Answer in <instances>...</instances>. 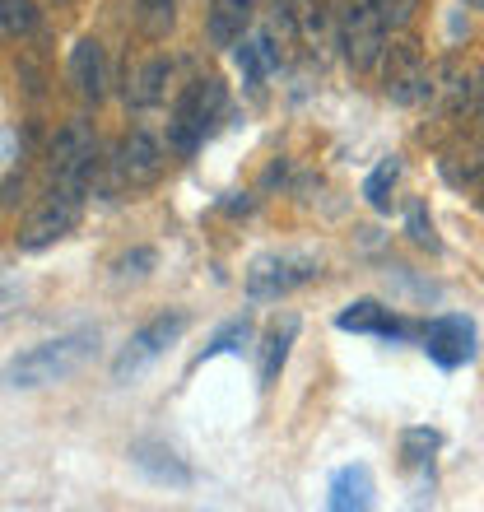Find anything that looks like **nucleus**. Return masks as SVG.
<instances>
[{"instance_id": "nucleus-1", "label": "nucleus", "mask_w": 484, "mask_h": 512, "mask_svg": "<svg viewBox=\"0 0 484 512\" xmlns=\"http://www.w3.org/2000/svg\"><path fill=\"white\" fill-rule=\"evenodd\" d=\"M52 191L84 201V191L94 187L98 177V135L89 122H66L52 140Z\"/></svg>"}, {"instance_id": "nucleus-2", "label": "nucleus", "mask_w": 484, "mask_h": 512, "mask_svg": "<svg viewBox=\"0 0 484 512\" xmlns=\"http://www.w3.org/2000/svg\"><path fill=\"white\" fill-rule=\"evenodd\" d=\"M98 345V331H70V336H56V340H42L38 350H28L24 359H14L10 368V387H47V382H61L70 378L75 368L94 354Z\"/></svg>"}, {"instance_id": "nucleus-3", "label": "nucleus", "mask_w": 484, "mask_h": 512, "mask_svg": "<svg viewBox=\"0 0 484 512\" xmlns=\"http://www.w3.org/2000/svg\"><path fill=\"white\" fill-rule=\"evenodd\" d=\"M382 89H387L391 103L401 108H419L429 103V89H433V66L424 61L415 38H396L382 52Z\"/></svg>"}, {"instance_id": "nucleus-4", "label": "nucleus", "mask_w": 484, "mask_h": 512, "mask_svg": "<svg viewBox=\"0 0 484 512\" xmlns=\"http://www.w3.org/2000/svg\"><path fill=\"white\" fill-rule=\"evenodd\" d=\"M219 112H224V84H219V80L187 84V94L177 98L173 126H168V145H173L177 154H191V149L201 145L205 126L215 122Z\"/></svg>"}, {"instance_id": "nucleus-5", "label": "nucleus", "mask_w": 484, "mask_h": 512, "mask_svg": "<svg viewBox=\"0 0 484 512\" xmlns=\"http://www.w3.org/2000/svg\"><path fill=\"white\" fill-rule=\"evenodd\" d=\"M187 331V312H163V317H154L149 326H140L131 340H126V350L117 354V364H112V378L117 382H126V378H135L145 364H154L168 345H173L177 336Z\"/></svg>"}, {"instance_id": "nucleus-6", "label": "nucleus", "mask_w": 484, "mask_h": 512, "mask_svg": "<svg viewBox=\"0 0 484 512\" xmlns=\"http://www.w3.org/2000/svg\"><path fill=\"white\" fill-rule=\"evenodd\" d=\"M340 47H345V61L354 70H373L382 66V52H387V28L363 0L345 5V19H340Z\"/></svg>"}, {"instance_id": "nucleus-7", "label": "nucleus", "mask_w": 484, "mask_h": 512, "mask_svg": "<svg viewBox=\"0 0 484 512\" xmlns=\"http://www.w3.org/2000/svg\"><path fill=\"white\" fill-rule=\"evenodd\" d=\"M419 340H424V354L443 368H457L475 354V326L466 322V317H433V322L419 331Z\"/></svg>"}, {"instance_id": "nucleus-8", "label": "nucleus", "mask_w": 484, "mask_h": 512, "mask_svg": "<svg viewBox=\"0 0 484 512\" xmlns=\"http://www.w3.org/2000/svg\"><path fill=\"white\" fill-rule=\"evenodd\" d=\"M75 224H80V201H70V196H56L52 191V201L42 205L38 215H28V224L19 229V247H24V252H42V247L61 243Z\"/></svg>"}, {"instance_id": "nucleus-9", "label": "nucleus", "mask_w": 484, "mask_h": 512, "mask_svg": "<svg viewBox=\"0 0 484 512\" xmlns=\"http://www.w3.org/2000/svg\"><path fill=\"white\" fill-rule=\"evenodd\" d=\"M112 168H117V182H126V187H149L163 173V145L149 131H131L117 145Z\"/></svg>"}, {"instance_id": "nucleus-10", "label": "nucleus", "mask_w": 484, "mask_h": 512, "mask_svg": "<svg viewBox=\"0 0 484 512\" xmlns=\"http://www.w3.org/2000/svg\"><path fill=\"white\" fill-rule=\"evenodd\" d=\"M317 275L308 256H266V261H256V270L247 275V294L252 298H280L298 284H308Z\"/></svg>"}, {"instance_id": "nucleus-11", "label": "nucleus", "mask_w": 484, "mask_h": 512, "mask_svg": "<svg viewBox=\"0 0 484 512\" xmlns=\"http://www.w3.org/2000/svg\"><path fill=\"white\" fill-rule=\"evenodd\" d=\"M70 84H75V94L98 103V98L108 94V56H103V42L94 38H80L75 42V52H70Z\"/></svg>"}, {"instance_id": "nucleus-12", "label": "nucleus", "mask_w": 484, "mask_h": 512, "mask_svg": "<svg viewBox=\"0 0 484 512\" xmlns=\"http://www.w3.org/2000/svg\"><path fill=\"white\" fill-rule=\"evenodd\" d=\"M168 80H173V61L154 56V61H145V66L131 75L126 103H131V108H159L163 98H168Z\"/></svg>"}, {"instance_id": "nucleus-13", "label": "nucleus", "mask_w": 484, "mask_h": 512, "mask_svg": "<svg viewBox=\"0 0 484 512\" xmlns=\"http://www.w3.org/2000/svg\"><path fill=\"white\" fill-rule=\"evenodd\" d=\"M247 24H252V0H215L205 28H210V42H215V47H233V42H242Z\"/></svg>"}, {"instance_id": "nucleus-14", "label": "nucleus", "mask_w": 484, "mask_h": 512, "mask_svg": "<svg viewBox=\"0 0 484 512\" xmlns=\"http://www.w3.org/2000/svg\"><path fill=\"white\" fill-rule=\"evenodd\" d=\"M340 331H373V336H401V322L396 317H387V308L382 303H373V298H359V303H350V308L336 317Z\"/></svg>"}, {"instance_id": "nucleus-15", "label": "nucleus", "mask_w": 484, "mask_h": 512, "mask_svg": "<svg viewBox=\"0 0 484 512\" xmlns=\"http://www.w3.org/2000/svg\"><path fill=\"white\" fill-rule=\"evenodd\" d=\"M443 177L452 182V187H480L484 182V140H471V145H461V149H452L443 163Z\"/></svg>"}, {"instance_id": "nucleus-16", "label": "nucleus", "mask_w": 484, "mask_h": 512, "mask_svg": "<svg viewBox=\"0 0 484 512\" xmlns=\"http://www.w3.org/2000/svg\"><path fill=\"white\" fill-rule=\"evenodd\" d=\"M131 457H135V466H140V471H149L154 480H163V485H187V480H191L187 466H182V461H177L168 447H159V443H135Z\"/></svg>"}, {"instance_id": "nucleus-17", "label": "nucleus", "mask_w": 484, "mask_h": 512, "mask_svg": "<svg viewBox=\"0 0 484 512\" xmlns=\"http://www.w3.org/2000/svg\"><path fill=\"white\" fill-rule=\"evenodd\" d=\"M294 336H298V322H294V317H284L280 326H270L266 345H261V387H270V382L280 378V368H284V359H289V345H294Z\"/></svg>"}, {"instance_id": "nucleus-18", "label": "nucleus", "mask_w": 484, "mask_h": 512, "mask_svg": "<svg viewBox=\"0 0 484 512\" xmlns=\"http://www.w3.org/2000/svg\"><path fill=\"white\" fill-rule=\"evenodd\" d=\"M373 503V480H368V471H340L336 485H331V508L345 512V508H368Z\"/></svg>"}, {"instance_id": "nucleus-19", "label": "nucleus", "mask_w": 484, "mask_h": 512, "mask_svg": "<svg viewBox=\"0 0 484 512\" xmlns=\"http://www.w3.org/2000/svg\"><path fill=\"white\" fill-rule=\"evenodd\" d=\"M38 28V0H0V42H19Z\"/></svg>"}, {"instance_id": "nucleus-20", "label": "nucleus", "mask_w": 484, "mask_h": 512, "mask_svg": "<svg viewBox=\"0 0 484 512\" xmlns=\"http://www.w3.org/2000/svg\"><path fill=\"white\" fill-rule=\"evenodd\" d=\"M396 177H401V159H382L373 168V177L363 182V196H368L373 210H387L391 205V187H396Z\"/></svg>"}, {"instance_id": "nucleus-21", "label": "nucleus", "mask_w": 484, "mask_h": 512, "mask_svg": "<svg viewBox=\"0 0 484 512\" xmlns=\"http://www.w3.org/2000/svg\"><path fill=\"white\" fill-rule=\"evenodd\" d=\"M363 5L382 19V28H387V33H391V28H405L410 19H415V10H419V0H363Z\"/></svg>"}, {"instance_id": "nucleus-22", "label": "nucleus", "mask_w": 484, "mask_h": 512, "mask_svg": "<svg viewBox=\"0 0 484 512\" xmlns=\"http://www.w3.org/2000/svg\"><path fill=\"white\" fill-rule=\"evenodd\" d=\"M140 5V24L149 38H163L173 28V0H135Z\"/></svg>"}, {"instance_id": "nucleus-23", "label": "nucleus", "mask_w": 484, "mask_h": 512, "mask_svg": "<svg viewBox=\"0 0 484 512\" xmlns=\"http://www.w3.org/2000/svg\"><path fill=\"white\" fill-rule=\"evenodd\" d=\"M401 447H405V461H410V466H419V461H429L433 452L443 447V433H438V429H410Z\"/></svg>"}, {"instance_id": "nucleus-24", "label": "nucleus", "mask_w": 484, "mask_h": 512, "mask_svg": "<svg viewBox=\"0 0 484 512\" xmlns=\"http://www.w3.org/2000/svg\"><path fill=\"white\" fill-rule=\"evenodd\" d=\"M405 233H410L419 247H438V238H433V219H429V210H424V201H410V210H405Z\"/></svg>"}, {"instance_id": "nucleus-25", "label": "nucleus", "mask_w": 484, "mask_h": 512, "mask_svg": "<svg viewBox=\"0 0 484 512\" xmlns=\"http://www.w3.org/2000/svg\"><path fill=\"white\" fill-rule=\"evenodd\" d=\"M242 340H247V322H233V326H224L210 345H205V359H215V354H229V350H238Z\"/></svg>"}, {"instance_id": "nucleus-26", "label": "nucleus", "mask_w": 484, "mask_h": 512, "mask_svg": "<svg viewBox=\"0 0 484 512\" xmlns=\"http://www.w3.org/2000/svg\"><path fill=\"white\" fill-rule=\"evenodd\" d=\"M149 266H154V252H149V247H140V252L121 256V261H117V275H145Z\"/></svg>"}, {"instance_id": "nucleus-27", "label": "nucleus", "mask_w": 484, "mask_h": 512, "mask_svg": "<svg viewBox=\"0 0 484 512\" xmlns=\"http://www.w3.org/2000/svg\"><path fill=\"white\" fill-rule=\"evenodd\" d=\"M461 5H466V10H484V0H461Z\"/></svg>"}, {"instance_id": "nucleus-28", "label": "nucleus", "mask_w": 484, "mask_h": 512, "mask_svg": "<svg viewBox=\"0 0 484 512\" xmlns=\"http://www.w3.org/2000/svg\"><path fill=\"white\" fill-rule=\"evenodd\" d=\"M5 312H10V308H5V303H0V322H5Z\"/></svg>"}, {"instance_id": "nucleus-29", "label": "nucleus", "mask_w": 484, "mask_h": 512, "mask_svg": "<svg viewBox=\"0 0 484 512\" xmlns=\"http://www.w3.org/2000/svg\"><path fill=\"white\" fill-rule=\"evenodd\" d=\"M480 205H484V182H480Z\"/></svg>"}]
</instances>
